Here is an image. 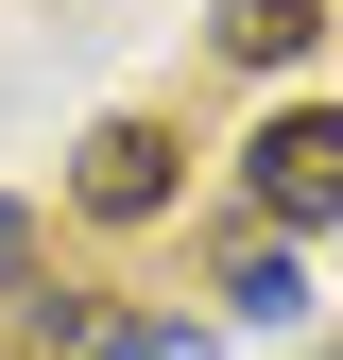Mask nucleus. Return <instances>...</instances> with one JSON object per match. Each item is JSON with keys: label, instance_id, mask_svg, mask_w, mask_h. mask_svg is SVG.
I'll return each instance as SVG.
<instances>
[{"label": "nucleus", "instance_id": "obj_3", "mask_svg": "<svg viewBox=\"0 0 343 360\" xmlns=\"http://www.w3.org/2000/svg\"><path fill=\"white\" fill-rule=\"evenodd\" d=\"M309 34H326V0H224V52L240 69H292Z\"/></svg>", "mask_w": 343, "mask_h": 360}, {"label": "nucleus", "instance_id": "obj_4", "mask_svg": "<svg viewBox=\"0 0 343 360\" xmlns=\"http://www.w3.org/2000/svg\"><path fill=\"white\" fill-rule=\"evenodd\" d=\"M0 275H18V206H0Z\"/></svg>", "mask_w": 343, "mask_h": 360}, {"label": "nucleus", "instance_id": "obj_5", "mask_svg": "<svg viewBox=\"0 0 343 360\" xmlns=\"http://www.w3.org/2000/svg\"><path fill=\"white\" fill-rule=\"evenodd\" d=\"M326 360H343V343H326Z\"/></svg>", "mask_w": 343, "mask_h": 360}, {"label": "nucleus", "instance_id": "obj_1", "mask_svg": "<svg viewBox=\"0 0 343 360\" xmlns=\"http://www.w3.org/2000/svg\"><path fill=\"white\" fill-rule=\"evenodd\" d=\"M240 189L275 206V223H343V103H292V120H257Z\"/></svg>", "mask_w": 343, "mask_h": 360}, {"label": "nucleus", "instance_id": "obj_2", "mask_svg": "<svg viewBox=\"0 0 343 360\" xmlns=\"http://www.w3.org/2000/svg\"><path fill=\"white\" fill-rule=\"evenodd\" d=\"M69 189H86V223H155L172 206V138L155 120H103V138L69 155Z\"/></svg>", "mask_w": 343, "mask_h": 360}]
</instances>
